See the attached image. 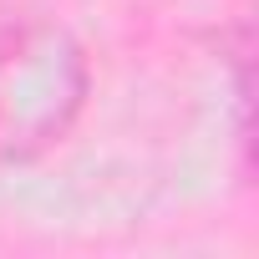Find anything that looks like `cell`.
<instances>
[{
    "mask_svg": "<svg viewBox=\"0 0 259 259\" xmlns=\"http://www.w3.org/2000/svg\"><path fill=\"white\" fill-rule=\"evenodd\" d=\"M87 51L56 21L0 26V168L46 158L87 107Z\"/></svg>",
    "mask_w": 259,
    "mask_h": 259,
    "instance_id": "6da1fadb",
    "label": "cell"
}]
</instances>
